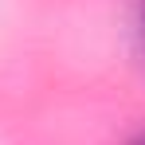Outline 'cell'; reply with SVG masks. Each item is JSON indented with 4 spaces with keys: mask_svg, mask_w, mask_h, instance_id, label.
I'll return each mask as SVG.
<instances>
[{
    "mask_svg": "<svg viewBox=\"0 0 145 145\" xmlns=\"http://www.w3.org/2000/svg\"><path fill=\"white\" fill-rule=\"evenodd\" d=\"M125 145H145V133H137V137H129Z\"/></svg>",
    "mask_w": 145,
    "mask_h": 145,
    "instance_id": "6da1fadb",
    "label": "cell"
},
{
    "mask_svg": "<svg viewBox=\"0 0 145 145\" xmlns=\"http://www.w3.org/2000/svg\"><path fill=\"white\" fill-rule=\"evenodd\" d=\"M141 35H145V0H141Z\"/></svg>",
    "mask_w": 145,
    "mask_h": 145,
    "instance_id": "7a4b0ae2",
    "label": "cell"
}]
</instances>
